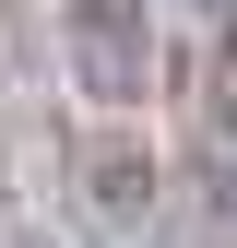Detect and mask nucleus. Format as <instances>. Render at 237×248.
Returning a JSON list of instances; mask_svg holds the SVG:
<instances>
[{
    "instance_id": "nucleus-2",
    "label": "nucleus",
    "mask_w": 237,
    "mask_h": 248,
    "mask_svg": "<svg viewBox=\"0 0 237 248\" xmlns=\"http://www.w3.org/2000/svg\"><path fill=\"white\" fill-rule=\"evenodd\" d=\"M83 213H95L107 236H142L154 225V154H142V130H83Z\"/></svg>"
},
{
    "instance_id": "nucleus-1",
    "label": "nucleus",
    "mask_w": 237,
    "mask_h": 248,
    "mask_svg": "<svg viewBox=\"0 0 237 248\" xmlns=\"http://www.w3.org/2000/svg\"><path fill=\"white\" fill-rule=\"evenodd\" d=\"M59 47H71V83L95 107H142V83H154V24H142V0H59Z\"/></svg>"
}]
</instances>
